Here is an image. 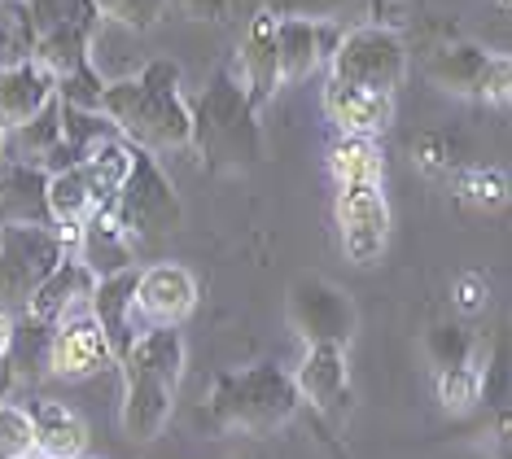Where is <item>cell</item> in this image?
Here are the masks:
<instances>
[{
    "mask_svg": "<svg viewBox=\"0 0 512 459\" xmlns=\"http://www.w3.org/2000/svg\"><path fill=\"white\" fill-rule=\"evenodd\" d=\"M302 398L294 376L276 363H250L241 372H219L206 398V420L224 433H272L294 420Z\"/></svg>",
    "mask_w": 512,
    "mask_h": 459,
    "instance_id": "cell-4",
    "label": "cell"
},
{
    "mask_svg": "<svg viewBox=\"0 0 512 459\" xmlns=\"http://www.w3.org/2000/svg\"><path fill=\"white\" fill-rule=\"evenodd\" d=\"M31 459H44V455H31Z\"/></svg>",
    "mask_w": 512,
    "mask_h": 459,
    "instance_id": "cell-38",
    "label": "cell"
},
{
    "mask_svg": "<svg viewBox=\"0 0 512 459\" xmlns=\"http://www.w3.org/2000/svg\"><path fill=\"white\" fill-rule=\"evenodd\" d=\"M294 376V390L302 403H311L320 416H346L351 407V363H346V346H307L298 372Z\"/></svg>",
    "mask_w": 512,
    "mask_h": 459,
    "instance_id": "cell-13",
    "label": "cell"
},
{
    "mask_svg": "<svg viewBox=\"0 0 512 459\" xmlns=\"http://www.w3.org/2000/svg\"><path fill=\"white\" fill-rule=\"evenodd\" d=\"M337 35V22H311V18H276V53H281V84L316 75L329 62Z\"/></svg>",
    "mask_w": 512,
    "mask_h": 459,
    "instance_id": "cell-15",
    "label": "cell"
},
{
    "mask_svg": "<svg viewBox=\"0 0 512 459\" xmlns=\"http://www.w3.org/2000/svg\"><path fill=\"white\" fill-rule=\"evenodd\" d=\"M407 75V44L394 27L381 22H364L337 35L333 53H329V79H342L351 88L364 92H381L394 97Z\"/></svg>",
    "mask_w": 512,
    "mask_h": 459,
    "instance_id": "cell-6",
    "label": "cell"
},
{
    "mask_svg": "<svg viewBox=\"0 0 512 459\" xmlns=\"http://www.w3.org/2000/svg\"><path fill=\"white\" fill-rule=\"evenodd\" d=\"M5 153H9V140H5V132H0V158H5Z\"/></svg>",
    "mask_w": 512,
    "mask_h": 459,
    "instance_id": "cell-37",
    "label": "cell"
},
{
    "mask_svg": "<svg viewBox=\"0 0 512 459\" xmlns=\"http://www.w3.org/2000/svg\"><path fill=\"white\" fill-rule=\"evenodd\" d=\"M92 5H97L101 22H114V27L136 31V35L158 27L162 14H167V0H92Z\"/></svg>",
    "mask_w": 512,
    "mask_h": 459,
    "instance_id": "cell-28",
    "label": "cell"
},
{
    "mask_svg": "<svg viewBox=\"0 0 512 459\" xmlns=\"http://www.w3.org/2000/svg\"><path fill=\"white\" fill-rule=\"evenodd\" d=\"M337 237H342V254L355 267H377L390 245V202L381 180H355L337 184Z\"/></svg>",
    "mask_w": 512,
    "mask_h": 459,
    "instance_id": "cell-10",
    "label": "cell"
},
{
    "mask_svg": "<svg viewBox=\"0 0 512 459\" xmlns=\"http://www.w3.org/2000/svg\"><path fill=\"white\" fill-rule=\"evenodd\" d=\"M285 311H289V328L307 346H351V337L359 328L355 298L324 276H298L289 285Z\"/></svg>",
    "mask_w": 512,
    "mask_h": 459,
    "instance_id": "cell-9",
    "label": "cell"
},
{
    "mask_svg": "<svg viewBox=\"0 0 512 459\" xmlns=\"http://www.w3.org/2000/svg\"><path fill=\"white\" fill-rule=\"evenodd\" d=\"M9 333H14V315L0 311V359L9 355Z\"/></svg>",
    "mask_w": 512,
    "mask_h": 459,
    "instance_id": "cell-36",
    "label": "cell"
},
{
    "mask_svg": "<svg viewBox=\"0 0 512 459\" xmlns=\"http://www.w3.org/2000/svg\"><path fill=\"white\" fill-rule=\"evenodd\" d=\"M71 254L79 263L88 267L92 276H114V272H127V267H136V245L127 241V232L114 223L110 210H101V215H92L88 223H79L75 232V245Z\"/></svg>",
    "mask_w": 512,
    "mask_h": 459,
    "instance_id": "cell-20",
    "label": "cell"
},
{
    "mask_svg": "<svg viewBox=\"0 0 512 459\" xmlns=\"http://www.w3.org/2000/svg\"><path fill=\"white\" fill-rule=\"evenodd\" d=\"M499 5H508V0H499Z\"/></svg>",
    "mask_w": 512,
    "mask_h": 459,
    "instance_id": "cell-39",
    "label": "cell"
},
{
    "mask_svg": "<svg viewBox=\"0 0 512 459\" xmlns=\"http://www.w3.org/2000/svg\"><path fill=\"white\" fill-rule=\"evenodd\" d=\"M132 289H136V267H127V272L101 276L97 285H92V298H88V315L101 324V333H106L114 363H119L127 355V346L141 337L136 333V320H132Z\"/></svg>",
    "mask_w": 512,
    "mask_h": 459,
    "instance_id": "cell-19",
    "label": "cell"
},
{
    "mask_svg": "<svg viewBox=\"0 0 512 459\" xmlns=\"http://www.w3.org/2000/svg\"><path fill=\"white\" fill-rule=\"evenodd\" d=\"M49 175L31 162L0 158V228L9 223H49V202H44Z\"/></svg>",
    "mask_w": 512,
    "mask_h": 459,
    "instance_id": "cell-22",
    "label": "cell"
},
{
    "mask_svg": "<svg viewBox=\"0 0 512 459\" xmlns=\"http://www.w3.org/2000/svg\"><path fill=\"white\" fill-rule=\"evenodd\" d=\"M110 368H114V350H110L106 333H101V324L92 320L88 311L53 324L49 376H57V381H88V376H101Z\"/></svg>",
    "mask_w": 512,
    "mask_h": 459,
    "instance_id": "cell-12",
    "label": "cell"
},
{
    "mask_svg": "<svg viewBox=\"0 0 512 459\" xmlns=\"http://www.w3.org/2000/svg\"><path fill=\"white\" fill-rule=\"evenodd\" d=\"M197 276L184 263H154L136 267V289H132V320L136 333L145 328H180L197 311Z\"/></svg>",
    "mask_w": 512,
    "mask_h": 459,
    "instance_id": "cell-11",
    "label": "cell"
},
{
    "mask_svg": "<svg viewBox=\"0 0 512 459\" xmlns=\"http://www.w3.org/2000/svg\"><path fill=\"white\" fill-rule=\"evenodd\" d=\"M31 429H36V455L44 459H84L88 455V425L79 411L53 398H36L27 403Z\"/></svg>",
    "mask_w": 512,
    "mask_h": 459,
    "instance_id": "cell-21",
    "label": "cell"
},
{
    "mask_svg": "<svg viewBox=\"0 0 512 459\" xmlns=\"http://www.w3.org/2000/svg\"><path fill=\"white\" fill-rule=\"evenodd\" d=\"M425 350H429V359H434V368H456V363H464L473 355L469 337H464V328H456V324H434L429 328Z\"/></svg>",
    "mask_w": 512,
    "mask_h": 459,
    "instance_id": "cell-32",
    "label": "cell"
},
{
    "mask_svg": "<svg viewBox=\"0 0 512 459\" xmlns=\"http://www.w3.org/2000/svg\"><path fill=\"white\" fill-rule=\"evenodd\" d=\"M438 403L447 411H469L473 403H482V368L473 355L456 368H438Z\"/></svg>",
    "mask_w": 512,
    "mask_h": 459,
    "instance_id": "cell-27",
    "label": "cell"
},
{
    "mask_svg": "<svg viewBox=\"0 0 512 459\" xmlns=\"http://www.w3.org/2000/svg\"><path fill=\"white\" fill-rule=\"evenodd\" d=\"M71 245L53 223H9L0 228V311L27 315V302Z\"/></svg>",
    "mask_w": 512,
    "mask_h": 459,
    "instance_id": "cell-7",
    "label": "cell"
},
{
    "mask_svg": "<svg viewBox=\"0 0 512 459\" xmlns=\"http://www.w3.org/2000/svg\"><path fill=\"white\" fill-rule=\"evenodd\" d=\"M36 455V429H31L27 407L0 403V459H31Z\"/></svg>",
    "mask_w": 512,
    "mask_h": 459,
    "instance_id": "cell-29",
    "label": "cell"
},
{
    "mask_svg": "<svg viewBox=\"0 0 512 459\" xmlns=\"http://www.w3.org/2000/svg\"><path fill=\"white\" fill-rule=\"evenodd\" d=\"M359 0H259L263 14L272 18H311V22H337Z\"/></svg>",
    "mask_w": 512,
    "mask_h": 459,
    "instance_id": "cell-31",
    "label": "cell"
},
{
    "mask_svg": "<svg viewBox=\"0 0 512 459\" xmlns=\"http://www.w3.org/2000/svg\"><path fill=\"white\" fill-rule=\"evenodd\" d=\"M14 368H9V359H0V403H5L9 394H14Z\"/></svg>",
    "mask_w": 512,
    "mask_h": 459,
    "instance_id": "cell-35",
    "label": "cell"
},
{
    "mask_svg": "<svg viewBox=\"0 0 512 459\" xmlns=\"http://www.w3.org/2000/svg\"><path fill=\"white\" fill-rule=\"evenodd\" d=\"M189 145H197L215 171H250L263 162L259 110L250 105L246 88L232 70H215L206 92L189 105Z\"/></svg>",
    "mask_w": 512,
    "mask_h": 459,
    "instance_id": "cell-3",
    "label": "cell"
},
{
    "mask_svg": "<svg viewBox=\"0 0 512 459\" xmlns=\"http://www.w3.org/2000/svg\"><path fill=\"white\" fill-rule=\"evenodd\" d=\"M324 114L342 136H381L394 123V97L329 79L324 84Z\"/></svg>",
    "mask_w": 512,
    "mask_h": 459,
    "instance_id": "cell-18",
    "label": "cell"
},
{
    "mask_svg": "<svg viewBox=\"0 0 512 459\" xmlns=\"http://www.w3.org/2000/svg\"><path fill=\"white\" fill-rule=\"evenodd\" d=\"M412 162L429 175V180H442V175H451V167H456V158H451V140L438 136V132L421 136L412 145Z\"/></svg>",
    "mask_w": 512,
    "mask_h": 459,
    "instance_id": "cell-33",
    "label": "cell"
},
{
    "mask_svg": "<svg viewBox=\"0 0 512 459\" xmlns=\"http://www.w3.org/2000/svg\"><path fill=\"white\" fill-rule=\"evenodd\" d=\"M451 193L469 210H499L508 202V175L499 167H451Z\"/></svg>",
    "mask_w": 512,
    "mask_h": 459,
    "instance_id": "cell-26",
    "label": "cell"
},
{
    "mask_svg": "<svg viewBox=\"0 0 512 459\" xmlns=\"http://www.w3.org/2000/svg\"><path fill=\"white\" fill-rule=\"evenodd\" d=\"M110 215L127 232V241L132 245L162 241V237H171V232L180 228L184 206H180L176 184H171L167 171L158 167V153L136 149L132 171H127V180L119 188V197H114Z\"/></svg>",
    "mask_w": 512,
    "mask_h": 459,
    "instance_id": "cell-5",
    "label": "cell"
},
{
    "mask_svg": "<svg viewBox=\"0 0 512 459\" xmlns=\"http://www.w3.org/2000/svg\"><path fill=\"white\" fill-rule=\"evenodd\" d=\"M0 5H5V0H0Z\"/></svg>",
    "mask_w": 512,
    "mask_h": 459,
    "instance_id": "cell-40",
    "label": "cell"
},
{
    "mask_svg": "<svg viewBox=\"0 0 512 459\" xmlns=\"http://www.w3.org/2000/svg\"><path fill=\"white\" fill-rule=\"evenodd\" d=\"M101 27V22H97ZM97 27H88V22H62V27H49L40 31L36 40H31V57L49 70L53 79L71 75V70L88 66V53H92V35Z\"/></svg>",
    "mask_w": 512,
    "mask_h": 459,
    "instance_id": "cell-23",
    "label": "cell"
},
{
    "mask_svg": "<svg viewBox=\"0 0 512 459\" xmlns=\"http://www.w3.org/2000/svg\"><path fill=\"white\" fill-rule=\"evenodd\" d=\"M101 114L127 145L145 153L184 149L193 132L176 62H145L136 75L110 79L106 92H101Z\"/></svg>",
    "mask_w": 512,
    "mask_h": 459,
    "instance_id": "cell-1",
    "label": "cell"
},
{
    "mask_svg": "<svg viewBox=\"0 0 512 459\" xmlns=\"http://www.w3.org/2000/svg\"><path fill=\"white\" fill-rule=\"evenodd\" d=\"M429 84L451 97L504 105L512 92V62L504 53H486L482 44H442L425 57Z\"/></svg>",
    "mask_w": 512,
    "mask_h": 459,
    "instance_id": "cell-8",
    "label": "cell"
},
{
    "mask_svg": "<svg viewBox=\"0 0 512 459\" xmlns=\"http://www.w3.org/2000/svg\"><path fill=\"white\" fill-rule=\"evenodd\" d=\"M329 171L337 184L386 180V149H381V136H342L329 149Z\"/></svg>",
    "mask_w": 512,
    "mask_h": 459,
    "instance_id": "cell-25",
    "label": "cell"
},
{
    "mask_svg": "<svg viewBox=\"0 0 512 459\" xmlns=\"http://www.w3.org/2000/svg\"><path fill=\"white\" fill-rule=\"evenodd\" d=\"M101 92H106V79L88 66L71 70V75L57 79V101L71 105V110H88V114H101Z\"/></svg>",
    "mask_w": 512,
    "mask_h": 459,
    "instance_id": "cell-30",
    "label": "cell"
},
{
    "mask_svg": "<svg viewBox=\"0 0 512 459\" xmlns=\"http://www.w3.org/2000/svg\"><path fill=\"white\" fill-rule=\"evenodd\" d=\"M184 363H189V346H184L180 328H145L127 346V355L114 363L123 376L119 420L132 442H154L171 425L176 394L184 381Z\"/></svg>",
    "mask_w": 512,
    "mask_h": 459,
    "instance_id": "cell-2",
    "label": "cell"
},
{
    "mask_svg": "<svg viewBox=\"0 0 512 459\" xmlns=\"http://www.w3.org/2000/svg\"><path fill=\"white\" fill-rule=\"evenodd\" d=\"M92 285H97V276H92L88 267L79 263L71 250H66V254H62V263H57L53 272L36 285V293H31L27 315H36V320H44V324H62V320H71V315L88 311Z\"/></svg>",
    "mask_w": 512,
    "mask_h": 459,
    "instance_id": "cell-17",
    "label": "cell"
},
{
    "mask_svg": "<svg viewBox=\"0 0 512 459\" xmlns=\"http://www.w3.org/2000/svg\"><path fill=\"white\" fill-rule=\"evenodd\" d=\"M232 75L241 79L246 97L254 110H263L267 101L276 97L285 84H281V53H276V18L272 14H254L250 27H246V40H241V53H237V70Z\"/></svg>",
    "mask_w": 512,
    "mask_h": 459,
    "instance_id": "cell-14",
    "label": "cell"
},
{
    "mask_svg": "<svg viewBox=\"0 0 512 459\" xmlns=\"http://www.w3.org/2000/svg\"><path fill=\"white\" fill-rule=\"evenodd\" d=\"M49 337L53 324L36 320V315H14V333H9V368H14V381H40L49 376Z\"/></svg>",
    "mask_w": 512,
    "mask_h": 459,
    "instance_id": "cell-24",
    "label": "cell"
},
{
    "mask_svg": "<svg viewBox=\"0 0 512 459\" xmlns=\"http://www.w3.org/2000/svg\"><path fill=\"white\" fill-rule=\"evenodd\" d=\"M486 293H491V285H486L482 276H460V280H456V306H460L464 315L482 311V306H486Z\"/></svg>",
    "mask_w": 512,
    "mask_h": 459,
    "instance_id": "cell-34",
    "label": "cell"
},
{
    "mask_svg": "<svg viewBox=\"0 0 512 459\" xmlns=\"http://www.w3.org/2000/svg\"><path fill=\"white\" fill-rule=\"evenodd\" d=\"M57 97V79L44 70L36 57H18V62L0 66V132H18L31 123Z\"/></svg>",
    "mask_w": 512,
    "mask_h": 459,
    "instance_id": "cell-16",
    "label": "cell"
}]
</instances>
